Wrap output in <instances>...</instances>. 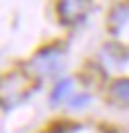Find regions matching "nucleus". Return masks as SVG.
Returning a JSON list of instances; mask_svg holds the SVG:
<instances>
[{"label":"nucleus","mask_w":129,"mask_h":133,"mask_svg":"<svg viewBox=\"0 0 129 133\" xmlns=\"http://www.w3.org/2000/svg\"><path fill=\"white\" fill-rule=\"evenodd\" d=\"M113 95H115L119 101H125V103H129V79L115 83V88H113Z\"/></svg>","instance_id":"nucleus-1"},{"label":"nucleus","mask_w":129,"mask_h":133,"mask_svg":"<svg viewBox=\"0 0 129 133\" xmlns=\"http://www.w3.org/2000/svg\"><path fill=\"white\" fill-rule=\"evenodd\" d=\"M67 89H70V82H64V83H62V88H56V91L52 94V101H56L58 95H60V97H64V94H66Z\"/></svg>","instance_id":"nucleus-2"}]
</instances>
